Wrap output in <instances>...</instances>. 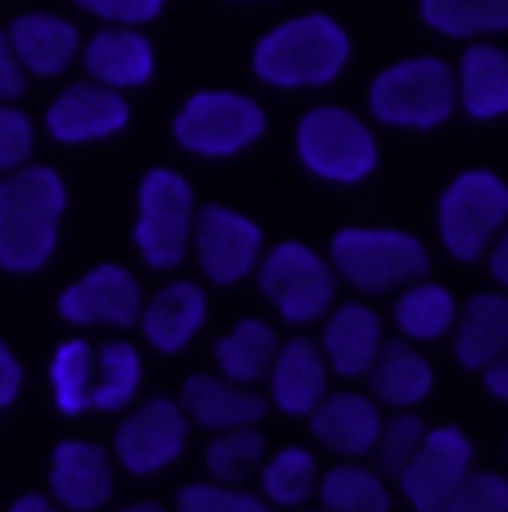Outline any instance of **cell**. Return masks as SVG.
<instances>
[{"label":"cell","instance_id":"7a4b0ae2","mask_svg":"<svg viewBox=\"0 0 508 512\" xmlns=\"http://www.w3.org/2000/svg\"><path fill=\"white\" fill-rule=\"evenodd\" d=\"M68 215V183L48 163H28L0 175V270L28 278L40 274L60 247Z\"/></svg>","mask_w":508,"mask_h":512},{"label":"cell","instance_id":"f6af8a7d","mask_svg":"<svg viewBox=\"0 0 508 512\" xmlns=\"http://www.w3.org/2000/svg\"><path fill=\"white\" fill-rule=\"evenodd\" d=\"M239 4H254V0H239Z\"/></svg>","mask_w":508,"mask_h":512},{"label":"cell","instance_id":"1f68e13d","mask_svg":"<svg viewBox=\"0 0 508 512\" xmlns=\"http://www.w3.org/2000/svg\"><path fill=\"white\" fill-rule=\"evenodd\" d=\"M318 501L326 512H389L393 497L378 469L342 461L318 477Z\"/></svg>","mask_w":508,"mask_h":512},{"label":"cell","instance_id":"74e56055","mask_svg":"<svg viewBox=\"0 0 508 512\" xmlns=\"http://www.w3.org/2000/svg\"><path fill=\"white\" fill-rule=\"evenodd\" d=\"M72 4L96 24H116V28H147L167 8V0H72Z\"/></svg>","mask_w":508,"mask_h":512},{"label":"cell","instance_id":"6da1fadb","mask_svg":"<svg viewBox=\"0 0 508 512\" xmlns=\"http://www.w3.org/2000/svg\"><path fill=\"white\" fill-rule=\"evenodd\" d=\"M354 36L330 12H298L266 28L251 48V76L274 92H318L346 76Z\"/></svg>","mask_w":508,"mask_h":512},{"label":"cell","instance_id":"ab89813d","mask_svg":"<svg viewBox=\"0 0 508 512\" xmlns=\"http://www.w3.org/2000/svg\"><path fill=\"white\" fill-rule=\"evenodd\" d=\"M20 389H24V362H20L16 350L0 338V413H4L8 405H16Z\"/></svg>","mask_w":508,"mask_h":512},{"label":"cell","instance_id":"44dd1931","mask_svg":"<svg viewBox=\"0 0 508 512\" xmlns=\"http://www.w3.org/2000/svg\"><path fill=\"white\" fill-rule=\"evenodd\" d=\"M52 505L68 512H100L116 493L112 453L96 441H60L48 469Z\"/></svg>","mask_w":508,"mask_h":512},{"label":"cell","instance_id":"e0dca14e","mask_svg":"<svg viewBox=\"0 0 508 512\" xmlns=\"http://www.w3.org/2000/svg\"><path fill=\"white\" fill-rule=\"evenodd\" d=\"M385 342L389 338H385L381 314L362 298L334 302V310L318 322V350H322L330 374L342 378V382L366 378Z\"/></svg>","mask_w":508,"mask_h":512},{"label":"cell","instance_id":"bcb514c9","mask_svg":"<svg viewBox=\"0 0 508 512\" xmlns=\"http://www.w3.org/2000/svg\"><path fill=\"white\" fill-rule=\"evenodd\" d=\"M310 512H326V509H310Z\"/></svg>","mask_w":508,"mask_h":512},{"label":"cell","instance_id":"5bb4252c","mask_svg":"<svg viewBox=\"0 0 508 512\" xmlns=\"http://www.w3.org/2000/svg\"><path fill=\"white\" fill-rule=\"evenodd\" d=\"M131 124V104L127 96L100 88L92 80H76L60 88L48 108H44V131L60 147H92L108 143Z\"/></svg>","mask_w":508,"mask_h":512},{"label":"cell","instance_id":"83f0119b","mask_svg":"<svg viewBox=\"0 0 508 512\" xmlns=\"http://www.w3.org/2000/svg\"><path fill=\"white\" fill-rule=\"evenodd\" d=\"M417 16L429 32L473 44L508 32V0H417Z\"/></svg>","mask_w":508,"mask_h":512},{"label":"cell","instance_id":"f1b7e54d","mask_svg":"<svg viewBox=\"0 0 508 512\" xmlns=\"http://www.w3.org/2000/svg\"><path fill=\"white\" fill-rule=\"evenodd\" d=\"M147 378L143 350L127 338H112L96 346V378H92V409L100 413H124L139 401V389Z\"/></svg>","mask_w":508,"mask_h":512},{"label":"cell","instance_id":"8d00e7d4","mask_svg":"<svg viewBox=\"0 0 508 512\" xmlns=\"http://www.w3.org/2000/svg\"><path fill=\"white\" fill-rule=\"evenodd\" d=\"M437 512H508V477L501 473H469L461 489Z\"/></svg>","mask_w":508,"mask_h":512},{"label":"cell","instance_id":"277c9868","mask_svg":"<svg viewBox=\"0 0 508 512\" xmlns=\"http://www.w3.org/2000/svg\"><path fill=\"white\" fill-rule=\"evenodd\" d=\"M294 155L318 183L358 187L378 171L381 143L374 124L354 108L314 104L294 124Z\"/></svg>","mask_w":508,"mask_h":512},{"label":"cell","instance_id":"cb8c5ba5","mask_svg":"<svg viewBox=\"0 0 508 512\" xmlns=\"http://www.w3.org/2000/svg\"><path fill=\"white\" fill-rule=\"evenodd\" d=\"M453 342V358L481 374L485 366H493L508 350V290H481L469 302H461L457 326L449 334Z\"/></svg>","mask_w":508,"mask_h":512},{"label":"cell","instance_id":"d4e9b609","mask_svg":"<svg viewBox=\"0 0 508 512\" xmlns=\"http://www.w3.org/2000/svg\"><path fill=\"white\" fill-rule=\"evenodd\" d=\"M366 385H370L366 393L378 401L381 409H389V413L417 409L433 393L437 370H433V362H429V354L421 346L393 338V342L381 346L378 362L366 374Z\"/></svg>","mask_w":508,"mask_h":512},{"label":"cell","instance_id":"4dcf8cb0","mask_svg":"<svg viewBox=\"0 0 508 512\" xmlns=\"http://www.w3.org/2000/svg\"><path fill=\"white\" fill-rule=\"evenodd\" d=\"M318 477H322L318 457L306 445H286L270 453L258 469L262 501L270 509H302L310 497H318Z\"/></svg>","mask_w":508,"mask_h":512},{"label":"cell","instance_id":"836d02e7","mask_svg":"<svg viewBox=\"0 0 508 512\" xmlns=\"http://www.w3.org/2000/svg\"><path fill=\"white\" fill-rule=\"evenodd\" d=\"M425 421L413 413V409H397L381 421V433H378V445H374V457H378V473H401L409 465V457L421 449L425 441Z\"/></svg>","mask_w":508,"mask_h":512},{"label":"cell","instance_id":"9c48e42d","mask_svg":"<svg viewBox=\"0 0 508 512\" xmlns=\"http://www.w3.org/2000/svg\"><path fill=\"white\" fill-rule=\"evenodd\" d=\"M258 294L270 302V310L290 326H318L334 302H338V274L330 258L302 239H282L266 247V255L254 270Z\"/></svg>","mask_w":508,"mask_h":512},{"label":"cell","instance_id":"60d3db41","mask_svg":"<svg viewBox=\"0 0 508 512\" xmlns=\"http://www.w3.org/2000/svg\"><path fill=\"white\" fill-rule=\"evenodd\" d=\"M485 266H489V278L497 282V290H508V223H505V231L497 235V243L489 247Z\"/></svg>","mask_w":508,"mask_h":512},{"label":"cell","instance_id":"b9f144b4","mask_svg":"<svg viewBox=\"0 0 508 512\" xmlns=\"http://www.w3.org/2000/svg\"><path fill=\"white\" fill-rule=\"evenodd\" d=\"M481 382H485V389H489L497 401H505L508 405V350L493 362V366L481 370Z\"/></svg>","mask_w":508,"mask_h":512},{"label":"cell","instance_id":"9a60e30c","mask_svg":"<svg viewBox=\"0 0 508 512\" xmlns=\"http://www.w3.org/2000/svg\"><path fill=\"white\" fill-rule=\"evenodd\" d=\"M4 32H8V44H12L20 68L28 72V80H60L80 64L84 32L64 12H52V8L16 12L4 24Z\"/></svg>","mask_w":508,"mask_h":512},{"label":"cell","instance_id":"52a82bcc","mask_svg":"<svg viewBox=\"0 0 508 512\" xmlns=\"http://www.w3.org/2000/svg\"><path fill=\"white\" fill-rule=\"evenodd\" d=\"M508 223V179L493 167L457 171L437 199V239L457 262H481Z\"/></svg>","mask_w":508,"mask_h":512},{"label":"cell","instance_id":"f35d334b","mask_svg":"<svg viewBox=\"0 0 508 512\" xmlns=\"http://www.w3.org/2000/svg\"><path fill=\"white\" fill-rule=\"evenodd\" d=\"M28 92V72L20 68L8 32L0 28V104H20V96Z\"/></svg>","mask_w":508,"mask_h":512},{"label":"cell","instance_id":"3957f363","mask_svg":"<svg viewBox=\"0 0 508 512\" xmlns=\"http://www.w3.org/2000/svg\"><path fill=\"white\" fill-rule=\"evenodd\" d=\"M370 124L393 131H437L457 116L453 64L441 56H401L366 88Z\"/></svg>","mask_w":508,"mask_h":512},{"label":"cell","instance_id":"484cf974","mask_svg":"<svg viewBox=\"0 0 508 512\" xmlns=\"http://www.w3.org/2000/svg\"><path fill=\"white\" fill-rule=\"evenodd\" d=\"M457 314H461V302L457 294L437 282V278H417L409 286H401L393 294V330L401 342H413V346H433V342H445L457 326Z\"/></svg>","mask_w":508,"mask_h":512},{"label":"cell","instance_id":"ac0fdd59","mask_svg":"<svg viewBox=\"0 0 508 512\" xmlns=\"http://www.w3.org/2000/svg\"><path fill=\"white\" fill-rule=\"evenodd\" d=\"M211 318V302H207V286L195 278H171L163 282L155 294L143 298V314H139V334L155 354H183L207 326Z\"/></svg>","mask_w":508,"mask_h":512},{"label":"cell","instance_id":"7c38bea8","mask_svg":"<svg viewBox=\"0 0 508 512\" xmlns=\"http://www.w3.org/2000/svg\"><path fill=\"white\" fill-rule=\"evenodd\" d=\"M56 310L76 330H135L143 314V282L124 262H96L60 290Z\"/></svg>","mask_w":508,"mask_h":512},{"label":"cell","instance_id":"d6986e66","mask_svg":"<svg viewBox=\"0 0 508 512\" xmlns=\"http://www.w3.org/2000/svg\"><path fill=\"white\" fill-rule=\"evenodd\" d=\"M306 421L322 449H330L342 461H362L374 457L385 409L366 389H330Z\"/></svg>","mask_w":508,"mask_h":512},{"label":"cell","instance_id":"f546056e","mask_svg":"<svg viewBox=\"0 0 508 512\" xmlns=\"http://www.w3.org/2000/svg\"><path fill=\"white\" fill-rule=\"evenodd\" d=\"M92 378H96V346L80 334L56 342L48 358V389H52V405L64 417L92 413Z\"/></svg>","mask_w":508,"mask_h":512},{"label":"cell","instance_id":"7402d4cb","mask_svg":"<svg viewBox=\"0 0 508 512\" xmlns=\"http://www.w3.org/2000/svg\"><path fill=\"white\" fill-rule=\"evenodd\" d=\"M457 112L477 124L508 120V48L497 40H473L453 64Z\"/></svg>","mask_w":508,"mask_h":512},{"label":"cell","instance_id":"8fae6325","mask_svg":"<svg viewBox=\"0 0 508 512\" xmlns=\"http://www.w3.org/2000/svg\"><path fill=\"white\" fill-rule=\"evenodd\" d=\"M191 441V421L179 405V397H147L124 409V421L116 425L112 449L116 461L131 477H151L163 473L183 457Z\"/></svg>","mask_w":508,"mask_h":512},{"label":"cell","instance_id":"d590c367","mask_svg":"<svg viewBox=\"0 0 508 512\" xmlns=\"http://www.w3.org/2000/svg\"><path fill=\"white\" fill-rule=\"evenodd\" d=\"M36 120L20 104H0V175H12L28 163H36Z\"/></svg>","mask_w":508,"mask_h":512},{"label":"cell","instance_id":"ee69618b","mask_svg":"<svg viewBox=\"0 0 508 512\" xmlns=\"http://www.w3.org/2000/svg\"><path fill=\"white\" fill-rule=\"evenodd\" d=\"M116 512H167L163 505H155V501H139V505H124V509Z\"/></svg>","mask_w":508,"mask_h":512},{"label":"cell","instance_id":"5b68a950","mask_svg":"<svg viewBox=\"0 0 508 512\" xmlns=\"http://www.w3.org/2000/svg\"><path fill=\"white\" fill-rule=\"evenodd\" d=\"M326 258L338 282H346L366 298L397 294L401 286L429 278V247L401 227H366V223L338 227Z\"/></svg>","mask_w":508,"mask_h":512},{"label":"cell","instance_id":"e575fe53","mask_svg":"<svg viewBox=\"0 0 508 512\" xmlns=\"http://www.w3.org/2000/svg\"><path fill=\"white\" fill-rule=\"evenodd\" d=\"M175 512H274L262 497L247 493L243 485H215V481H191L179 489Z\"/></svg>","mask_w":508,"mask_h":512},{"label":"cell","instance_id":"8992f818","mask_svg":"<svg viewBox=\"0 0 508 512\" xmlns=\"http://www.w3.org/2000/svg\"><path fill=\"white\" fill-rule=\"evenodd\" d=\"M199 199L183 171L175 167H151L143 171L135 187V223H131V247L143 258L147 270H179L191 258Z\"/></svg>","mask_w":508,"mask_h":512},{"label":"cell","instance_id":"30bf717a","mask_svg":"<svg viewBox=\"0 0 508 512\" xmlns=\"http://www.w3.org/2000/svg\"><path fill=\"white\" fill-rule=\"evenodd\" d=\"M262 255H266V231L251 215H243L227 203L199 207L195 235H191V258L199 262V274L211 286H239V282L254 278Z\"/></svg>","mask_w":508,"mask_h":512},{"label":"cell","instance_id":"4fadbf2b","mask_svg":"<svg viewBox=\"0 0 508 512\" xmlns=\"http://www.w3.org/2000/svg\"><path fill=\"white\" fill-rule=\"evenodd\" d=\"M473 473V441L461 425L425 429L421 449L397 473L401 497L417 512H437Z\"/></svg>","mask_w":508,"mask_h":512},{"label":"cell","instance_id":"4316f807","mask_svg":"<svg viewBox=\"0 0 508 512\" xmlns=\"http://www.w3.org/2000/svg\"><path fill=\"white\" fill-rule=\"evenodd\" d=\"M278 330L266 318H239L231 330L219 334L211 358H215V374H223L227 382L258 385L266 382L270 362L278 354Z\"/></svg>","mask_w":508,"mask_h":512},{"label":"cell","instance_id":"ba28073f","mask_svg":"<svg viewBox=\"0 0 508 512\" xmlns=\"http://www.w3.org/2000/svg\"><path fill=\"white\" fill-rule=\"evenodd\" d=\"M266 124V108L251 92L199 88L179 104L171 120V139L195 159H235L266 135Z\"/></svg>","mask_w":508,"mask_h":512},{"label":"cell","instance_id":"7bdbcfd3","mask_svg":"<svg viewBox=\"0 0 508 512\" xmlns=\"http://www.w3.org/2000/svg\"><path fill=\"white\" fill-rule=\"evenodd\" d=\"M4 512H60L48 497H40V493H28V497H20V501H12Z\"/></svg>","mask_w":508,"mask_h":512},{"label":"cell","instance_id":"603a6c76","mask_svg":"<svg viewBox=\"0 0 508 512\" xmlns=\"http://www.w3.org/2000/svg\"><path fill=\"white\" fill-rule=\"evenodd\" d=\"M179 405L191 421V429H207V433H227V429H247L266 417V393H258L254 385L227 382L223 374H191L183 382Z\"/></svg>","mask_w":508,"mask_h":512},{"label":"cell","instance_id":"d6a6232c","mask_svg":"<svg viewBox=\"0 0 508 512\" xmlns=\"http://www.w3.org/2000/svg\"><path fill=\"white\" fill-rule=\"evenodd\" d=\"M262 461H266V441H262L258 425L215 433L203 453V465L215 485H243L247 477L262 469Z\"/></svg>","mask_w":508,"mask_h":512},{"label":"cell","instance_id":"ffe728a7","mask_svg":"<svg viewBox=\"0 0 508 512\" xmlns=\"http://www.w3.org/2000/svg\"><path fill=\"white\" fill-rule=\"evenodd\" d=\"M330 366L318 350V338H282L266 374V405L286 417H310L330 393Z\"/></svg>","mask_w":508,"mask_h":512},{"label":"cell","instance_id":"2e32d148","mask_svg":"<svg viewBox=\"0 0 508 512\" xmlns=\"http://www.w3.org/2000/svg\"><path fill=\"white\" fill-rule=\"evenodd\" d=\"M80 68H84V80L127 96V92H139L155 80L159 56H155V44H151L147 28L100 24L96 32L84 36Z\"/></svg>","mask_w":508,"mask_h":512}]
</instances>
